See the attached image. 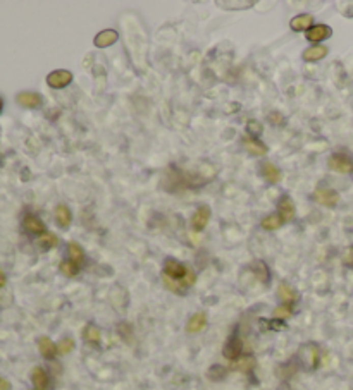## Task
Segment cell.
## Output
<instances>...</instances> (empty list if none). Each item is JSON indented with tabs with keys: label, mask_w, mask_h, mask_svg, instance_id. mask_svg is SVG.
Here are the masks:
<instances>
[{
	"label": "cell",
	"mask_w": 353,
	"mask_h": 390,
	"mask_svg": "<svg viewBox=\"0 0 353 390\" xmlns=\"http://www.w3.org/2000/svg\"><path fill=\"white\" fill-rule=\"evenodd\" d=\"M67 255H69V260L74 261V263H79L83 261V249H81V246L78 243H69L67 244Z\"/></svg>",
	"instance_id": "24"
},
{
	"label": "cell",
	"mask_w": 353,
	"mask_h": 390,
	"mask_svg": "<svg viewBox=\"0 0 353 390\" xmlns=\"http://www.w3.org/2000/svg\"><path fill=\"white\" fill-rule=\"evenodd\" d=\"M2 108H4V100L0 98V112H2Z\"/></svg>",
	"instance_id": "38"
},
{
	"label": "cell",
	"mask_w": 353,
	"mask_h": 390,
	"mask_svg": "<svg viewBox=\"0 0 353 390\" xmlns=\"http://www.w3.org/2000/svg\"><path fill=\"white\" fill-rule=\"evenodd\" d=\"M267 119H269L270 124H274V126H283L284 122H286L284 121V117L279 114V112H270V114L267 115Z\"/></svg>",
	"instance_id": "32"
},
{
	"label": "cell",
	"mask_w": 353,
	"mask_h": 390,
	"mask_svg": "<svg viewBox=\"0 0 353 390\" xmlns=\"http://www.w3.org/2000/svg\"><path fill=\"white\" fill-rule=\"evenodd\" d=\"M59 268H61V272L66 277H76L78 275V272H79V265L78 263H74V261H71V260H66V261H62L61 265H59Z\"/></svg>",
	"instance_id": "26"
},
{
	"label": "cell",
	"mask_w": 353,
	"mask_h": 390,
	"mask_svg": "<svg viewBox=\"0 0 353 390\" xmlns=\"http://www.w3.org/2000/svg\"><path fill=\"white\" fill-rule=\"evenodd\" d=\"M284 224V220L279 217V213H273V215H267L260 220V227L265 230H278L281 229V225Z\"/></svg>",
	"instance_id": "20"
},
{
	"label": "cell",
	"mask_w": 353,
	"mask_h": 390,
	"mask_svg": "<svg viewBox=\"0 0 353 390\" xmlns=\"http://www.w3.org/2000/svg\"><path fill=\"white\" fill-rule=\"evenodd\" d=\"M6 284H7V277H6V274H4V270L0 268V287H4Z\"/></svg>",
	"instance_id": "37"
},
{
	"label": "cell",
	"mask_w": 353,
	"mask_h": 390,
	"mask_svg": "<svg viewBox=\"0 0 353 390\" xmlns=\"http://www.w3.org/2000/svg\"><path fill=\"white\" fill-rule=\"evenodd\" d=\"M210 215H212L210 206L200 205L192 215V227L197 230V232H200V230L207 227V224H209V220H210Z\"/></svg>",
	"instance_id": "4"
},
{
	"label": "cell",
	"mask_w": 353,
	"mask_h": 390,
	"mask_svg": "<svg viewBox=\"0 0 353 390\" xmlns=\"http://www.w3.org/2000/svg\"><path fill=\"white\" fill-rule=\"evenodd\" d=\"M11 388H12L11 383H9L6 378H2V376H0V390H11Z\"/></svg>",
	"instance_id": "35"
},
{
	"label": "cell",
	"mask_w": 353,
	"mask_h": 390,
	"mask_svg": "<svg viewBox=\"0 0 353 390\" xmlns=\"http://www.w3.org/2000/svg\"><path fill=\"white\" fill-rule=\"evenodd\" d=\"M72 349H74V341H72L71 337L62 339V341L57 344L59 354H69V352H72Z\"/></svg>",
	"instance_id": "29"
},
{
	"label": "cell",
	"mask_w": 353,
	"mask_h": 390,
	"mask_svg": "<svg viewBox=\"0 0 353 390\" xmlns=\"http://www.w3.org/2000/svg\"><path fill=\"white\" fill-rule=\"evenodd\" d=\"M205 325H207V315L205 313H202V311H198V313H195V315L189 316V320L186 323V332L188 334H198V332H202V330L205 328Z\"/></svg>",
	"instance_id": "15"
},
{
	"label": "cell",
	"mask_w": 353,
	"mask_h": 390,
	"mask_svg": "<svg viewBox=\"0 0 353 390\" xmlns=\"http://www.w3.org/2000/svg\"><path fill=\"white\" fill-rule=\"evenodd\" d=\"M57 244H59V237L50 232H45L38 241V246H40V249H43V251H48V249L56 248Z\"/></svg>",
	"instance_id": "23"
},
{
	"label": "cell",
	"mask_w": 353,
	"mask_h": 390,
	"mask_svg": "<svg viewBox=\"0 0 353 390\" xmlns=\"http://www.w3.org/2000/svg\"><path fill=\"white\" fill-rule=\"evenodd\" d=\"M22 227L33 235H43L45 232H47L45 224L35 215H26L24 219H22Z\"/></svg>",
	"instance_id": "11"
},
{
	"label": "cell",
	"mask_w": 353,
	"mask_h": 390,
	"mask_svg": "<svg viewBox=\"0 0 353 390\" xmlns=\"http://www.w3.org/2000/svg\"><path fill=\"white\" fill-rule=\"evenodd\" d=\"M253 366V359L250 357V359H243L239 365H236V368H239V370H243V371H247V370H250Z\"/></svg>",
	"instance_id": "34"
},
{
	"label": "cell",
	"mask_w": 353,
	"mask_h": 390,
	"mask_svg": "<svg viewBox=\"0 0 353 390\" xmlns=\"http://www.w3.org/2000/svg\"><path fill=\"white\" fill-rule=\"evenodd\" d=\"M247 131L250 133L253 138H257V136H260L262 134V131H264V128H262V124L259 121H248L247 122Z\"/></svg>",
	"instance_id": "30"
},
{
	"label": "cell",
	"mask_w": 353,
	"mask_h": 390,
	"mask_svg": "<svg viewBox=\"0 0 353 390\" xmlns=\"http://www.w3.org/2000/svg\"><path fill=\"white\" fill-rule=\"evenodd\" d=\"M117 38H119V35H117L116 29H103L95 36L93 45L98 48H107L111 47V45H114L117 42Z\"/></svg>",
	"instance_id": "12"
},
{
	"label": "cell",
	"mask_w": 353,
	"mask_h": 390,
	"mask_svg": "<svg viewBox=\"0 0 353 390\" xmlns=\"http://www.w3.org/2000/svg\"><path fill=\"white\" fill-rule=\"evenodd\" d=\"M162 282H164L166 287L169 289V291H173L174 294H184L188 289V285L184 284V280H173L166 275H162Z\"/></svg>",
	"instance_id": "22"
},
{
	"label": "cell",
	"mask_w": 353,
	"mask_h": 390,
	"mask_svg": "<svg viewBox=\"0 0 353 390\" xmlns=\"http://www.w3.org/2000/svg\"><path fill=\"white\" fill-rule=\"evenodd\" d=\"M217 6H223V7H252L253 2H217Z\"/></svg>",
	"instance_id": "33"
},
{
	"label": "cell",
	"mask_w": 353,
	"mask_h": 390,
	"mask_svg": "<svg viewBox=\"0 0 353 390\" xmlns=\"http://www.w3.org/2000/svg\"><path fill=\"white\" fill-rule=\"evenodd\" d=\"M243 352V341L238 337V335H233V337L228 339V342L224 344L223 347V354L226 359L229 361H236Z\"/></svg>",
	"instance_id": "5"
},
{
	"label": "cell",
	"mask_w": 353,
	"mask_h": 390,
	"mask_svg": "<svg viewBox=\"0 0 353 390\" xmlns=\"http://www.w3.org/2000/svg\"><path fill=\"white\" fill-rule=\"evenodd\" d=\"M329 48L324 47V45H314V47L307 48L303 52V61L305 62H317V61H322V58L328 55Z\"/></svg>",
	"instance_id": "16"
},
{
	"label": "cell",
	"mask_w": 353,
	"mask_h": 390,
	"mask_svg": "<svg viewBox=\"0 0 353 390\" xmlns=\"http://www.w3.org/2000/svg\"><path fill=\"white\" fill-rule=\"evenodd\" d=\"M345 263H348V265H353V248H350V249L346 251Z\"/></svg>",
	"instance_id": "36"
},
{
	"label": "cell",
	"mask_w": 353,
	"mask_h": 390,
	"mask_svg": "<svg viewBox=\"0 0 353 390\" xmlns=\"http://www.w3.org/2000/svg\"><path fill=\"white\" fill-rule=\"evenodd\" d=\"M226 375H228V370H226L224 366H221V365H214L209 371H207V376H209L210 380H214V382L226 378Z\"/></svg>",
	"instance_id": "28"
},
{
	"label": "cell",
	"mask_w": 353,
	"mask_h": 390,
	"mask_svg": "<svg viewBox=\"0 0 353 390\" xmlns=\"http://www.w3.org/2000/svg\"><path fill=\"white\" fill-rule=\"evenodd\" d=\"M288 316H291V308H289V305L278 306L274 310V318L276 320H284V318H288Z\"/></svg>",
	"instance_id": "31"
},
{
	"label": "cell",
	"mask_w": 353,
	"mask_h": 390,
	"mask_svg": "<svg viewBox=\"0 0 353 390\" xmlns=\"http://www.w3.org/2000/svg\"><path fill=\"white\" fill-rule=\"evenodd\" d=\"M329 169L334 172H339V174H348V172L353 170V163L346 155H341V153H334V155L329 157L328 160Z\"/></svg>",
	"instance_id": "6"
},
{
	"label": "cell",
	"mask_w": 353,
	"mask_h": 390,
	"mask_svg": "<svg viewBox=\"0 0 353 390\" xmlns=\"http://www.w3.org/2000/svg\"><path fill=\"white\" fill-rule=\"evenodd\" d=\"M241 143H243V148L247 149V153H250L252 157H265L267 153H269V148L255 138H243Z\"/></svg>",
	"instance_id": "9"
},
{
	"label": "cell",
	"mask_w": 353,
	"mask_h": 390,
	"mask_svg": "<svg viewBox=\"0 0 353 390\" xmlns=\"http://www.w3.org/2000/svg\"><path fill=\"white\" fill-rule=\"evenodd\" d=\"M35 390H38V388H35Z\"/></svg>",
	"instance_id": "39"
},
{
	"label": "cell",
	"mask_w": 353,
	"mask_h": 390,
	"mask_svg": "<svg viewBox=\"0 0 353 390\" xmlns=\"http://www.w3.org/2000/svg\"><path fill=\"white\" fill-rule=\"evenodd\" d=\"M72 83V72L66 69H57L52 71L47 76V84L53 89H62L66 86H69Z\"/></svg>",
	"instance_id": "1"
},
{
	"label": "cell",
	"mask_w": 353,
	"mask_h": 390,
	"mask_svg": "<svg viewBox=\"0 0 353 390\" xmlns=\"http://www.w3.org/2000/svg\"><path fill=\"white\" fill-rule=\"evenodd\" d=\"M38 351L45 359H53V357L57 356V346L48 337L38 339Z\"/></svg>",
	"instance_id": "17"
},
{
	"label": "cell",
	"mask_w": 353,
	"mask_h": 390,
	"mask_svg": "<svg viewBox=\"0 0 353 390\" xmlns=\"http://www.w3.org/2000/svg\"><path fill=\"white\" fill-rule=\"evenodd\" d=\"M252 272L257 277H259L262 282H267V280H269V270H267V266H265L264 261H255V263H253V265H252Z\"/></svg>",
	"instance_id": "27"
},
{
	"label": "cell",
	"mask_w": 353,
	"mask_h": 390,
	"mask_svg": "<svg viewBox=\"0 0 353 390\" xmlns=\"http://www.w3.org/2000/svg\"><path fill=\"white\" fill-rule=\"evenodd\" d=\"M31 382H33L35 388L38 390H47L48 388V375L42 366H36L31 371Z\"/></svg>",
	"instance_id": "18"
},
{
	"label": "cell",
	"mask_w": 353,
	"mask_h": 390,
	"mask_svg": "<svg viewBox=\"0 0 353 390\" xmlns=\"http://www.w3.org/2000/svg\"><path fill=\"white\" fill-rule=\"evenodd\" d=\"M278 296L284 305H291V303L296 299V292H295V289H293L291 285L283 282V284H279V287H278Z\"/></svg>",
	"instance_id": "21"
},
{
	"label": "cell",
	"mask_w": 353,
	"mask_h": 390,
	"mask_svg": "<svg viewBox=\"0 0 353 390\" xmlns=\"http://www.w3.org/2000/svg\"><path fill=\"white\" fill-rule=\"evenodd\" d=\"M314 199L325 208H334L339 203V194L334 189L319 188L314 191Z\"/></svg>",
	"instance_id": "3"
},
{
	"label": "cell",
	"mask_w": 353,
	"mask_h": 390,
	"mask_svg": "<svg viewBox=\"0 0 353 390\" xmlns=\"http://www.w3.org/2000/svg\"><path fill=\"white\" fill-rule=\"evenodd\" d=\"M260 174H262V177H264L269 184H278L279 181L283 179L281 170H279L278 167H276L274 163H270V162H264V163H262Z\"/></svg>",
	"instance_id": "13"
},
{
	"label": "cell",
	"mask_w": 353,
	"mask_h": 390,
	"mask_svg": "<svg viewBox=\"0 0 353 390\" xmlns=\"http://www.w3.org/2000/svg\"><path fill=\"white\" fill-rule=\"evenodd\" d=\"M16 102L19 103L21 107L36 108V107L42 105V97H40L38 93H33V92H21L16 97Z\"/></svg>",
	"instance_id": "14"
},
{
	"label": "cell",
	"mask_w": 353,
	"mask_h": 390,
	"mask_svg": "<svg viewBox=\"0 0 353 390\" xmlns=\"http://www.w3.org/2000/svg\"><path fill=\"white\" fill-rule=\"evenodd\" d=\"M331 35H333V29L329 28V26H325V24H314L305 33V38L309 40V42L317 45L320 42H324V40L331 38Z\"/></svg>",
	"instance_id": "7"
},
{
	"label": "cell",
	"mask_w": 353,
	"mask_h": 390,
	"mask_svg": "<svg viewBox=\"0 0 353 390\" xmlns=\"http://www.w3.org/2000/svg\"><path fill=\"white\" fill-rule=\"evenodd\" d=\"M312 26H314V16L312 14H298L289 21V28L296 33H302V31H309Z\"/></svg>",
	"instance_id": "10"
},
{
	"label": "cell",
	"mask_w": 353,
	"mask_h": 390,
	"mask_svg": "<svg viewBox=\"0 0 353 390\" xmlns=\"http://www.w3.org/2000/svg\"><path fill=\"white\" fill-rule=\"evenodd\" d=\"M85 341H87L88 344H98L100 342V328L95 325H87V328H85Z\"/></svg>",
	"instance_id": "25"
},
{
	"label": "cell",
	"mask_w": 353,
	"mask_h": 390,
	"mask_svg": "<svg viewBox=\"0 0 353 390\" xmlns=\"http://www.w3.org/2000/svg\"><path fill=\"white\" fill-rule=\"evenodd\" d=\"M278 213H279V217L284 220V224L286 222H291L293 219H295V213H296V210H295V203H293V199L289 198V196H281V199H279V203H278Z\"/></svg>",
	"instance_id": "8"
},
{
	"label": "cell",
	"mask_w": 353,
	"mask_h": 390,
	"mask_svg": "<svg viewBox=\"0 0 353 390\" xmlns=\"http://www.w3.org/2000/svg\"><path fill=\"white\" fill-rule=\"evenodd\" d=\"M188 272H189L188 266H184L183 263L173 260V258L166 260V263H164V275L173 280H184L188 275Z\"/></svg>",
	"instance_id": "2"
},
{
	"label": "cell",
	"mask_w": 353,
	"mask_h": 390,
	"mask_svg": "<svg viewBox=\"0 0 353 390\" xmlns=\"http://www.w3.org/2000/svg\"><path fill=\"white\" fill-rule=\"evenodd\" d=\"M56 220H57V225L61 229H69L71 222H72V215H71V210L67 208L66 205H57L56 208Z\"/></svg>",
	"instance_id": "19"
}]
</instances>
